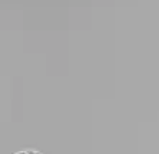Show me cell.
Masks as SVG:
<instances>
[{
    "mask_svg": "<svg viewBox=\"0 0 159 154\" xmlns=\"http://www.w3.org/2000/svg\"><path fill=\"white\" fill-rule=\"evenodd\" d=\"M13 154H43V153H40L39 150H34V148H25V150L16 151Z\"/></svg>",
    "mask_w": 159,
    "mask_h": 154,
    "instance_id": "obj_1",
    "label": "cell"
}]
</instances>
